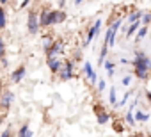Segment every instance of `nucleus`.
Returning <instances> with one entry per match:
<instances>
[{
    "instance_id": "f257e3e1",
    "label": "nucleus",
    "mask_w": 151,
    "mask_h": 137,
    "mask_svg": "<svg viewBox=\"0 0 151 137\" xmlns=\"http://www.w3.org/2000/svg\"><path fill=\"white\" fill-rule=\"evenodd\" d=\"M132 64L135 66L133 75H135L139 80H147V73L151 71V57L146 55L144 52L137 50V52H135V57H133V61H132Z\"/></svg>"
},
{
    "instance_id": "f03ea898",
    "label": "nucleus",
    "mask_w": 151,
    "mask_h": 137,
    "mask_svg": "<svg viewBox=\"0 0 151 137\" xmlns=\"http://www.w3.org/2000/svg\"><path fill=\"white\" fill-rule=\"evenodd\" d=\"M101 25H103V22H101V18H96L94 20V23L89 27V30H87V37H86V41L82 43V46L86 48V46H89L91 43H93V39L100 34V29H101Z\"/></svg>"
},
{
    "instance_id": "7ed1b4c3",
    "label": "nucleus",
    "mask_w": 151,
    "mask_h": 137,
    "mask_svg": "<svg viewBox=\"0 0 151 137\" xmlns=\"http://www.w3.org/2000/svg\"><path fill=\"white\" fill-rule=\"evenodd\" d=\"M39 18H37V13L36 11H30L29 13V18H27V30H29V34H32V36H36L37 32H39Z\"/></svg>"
},
{
    "instance_id": "20e7f679",
    "label": "nucleus",
    "mask_w": 151,
    "mask_h": 137,
    "mask_svg": "<svg viewBox=\"0 0 151 137\" xmlns=\"http://www.w3.org/2000/svg\"><path fill=\"white\" fill-rule=\"evenodd\" d=\"M64 52V41L62 39H55L52 43V46L46 50V57H59Z\"/></svg>"
},
{
    "instance_id": "39448f33",
    "label": "nucleus",
    "mask_w": 151,
    "mask_h": 137,
    "mask_svg": "<svg viewBox=\"0 0 151 137\" xmlns=\"http://www.w3.org/2000/svg\"><path fill=\"white\" fill-rule=\"evenodd\" d=\"M82 71H84L86 79H87L91 84H96V80H98V75H96V71L93 70V64H91L89 61H86V62H84V68H82Z\"/></svg>"
},
{
    "instance_id": "423d86ee",
    "label": "nucleus",
    "mask_w": 151,
    "mask_h": 137,
    "mask_svg": "<svg viewBox=\"0 0 151 137\" xmlns=\"http://www.w3.org/2000/svg\"><path fill=\"white\" fill-rule=\"evenodd\" d=\"M13 102H14V94L11 91H4L2 89V93H0V107H2V109H9L13 105Z\"/></svg>"
},
{
    "instance_id": "0eeeda50",
    "label": "nucleus",
    "mask_w": 151,
    "mask_h": 137,
    "mask_svg": "<svg viewBox=\"0 0 151 137\" xmlns=\"http://www.w3.org/2000/svg\"><path fill=\"white\" fill-rule=\"evenodd\" d=\"M46 66L50 68L52 73H57L60 68H62V61L59 57H46Z\"/></svg>"
},
{
    "instance_id": "6e6552de",
    "label": "nucleus",
    "mask_w": 151,
    "mask_h": 137,
    "mask_svg": "<svg viewBox=\"0 0 151 137\" xmlns=\"http://www.w3.org/2000/svg\"><path fill=\"white\" fill-rule=\"evenodd\" d=\"M25 75H27V68H25V66H20L18 70H14V71L11 73V80H13L14 84H20V82L25 79Z\"/></svg>"
},
{
    "instance_id": "1a4fd4ad",
    "label": "nucleus",
    "mask_w": 151,
    "mask_h": 137,
    "mask_svg": "<svg viewBox=\"0 0 151 137\" xmlns=\"http://www.w3.org/2000/svg\"><path fill=\"white\" fill-rule=\"evenodd\" d=\"M103 39H105L103 43H107L109 48H114V45H116V32H114L110 27H107V30H105V37H103Z\"/></svg>"
},
{
    "instance_id": "9d476101",
    "label": "nucleus",
    "mask_w": 151,
    "mask_h": 137,
    "mask_svg": "<svg viewBox=\"0 0 151 137\" xmlns=\"http://www.w3.org/2000/svg\"><path fill=\"white\" fill-rule=\"evenodd\" d=\"M147 30H149V25H140V27L137 29V32L133 34V36H135V41H133V43H140V39H144V37L147 36Z\"/></svg>"
},
{
    "instance_id": "9b49d317",
    "label": "nucleus",
    "mask_w": 151,
    "mask_h": 137,
    "mask_svg": "<svg viewBox=\"0 0 151 137\" xmlns=\"http://www.w3.org/2000/svg\"><path fill=\"white\" fill-rule=\"evenodd\" d=\"M133 118H135V121L137 123H146V121H149V112H146V110H133Z\"/></svg>"
},
{
    "instance_id": "f8f14e48",
    "label": "nucleus",
    "mask_w": 151,
    "mask_h": 137,
    "mask_svg": "<svg viewBox=\"0 0 151 137\" xmlns=\"http://www.w3.org/2000/svg\"><path fill=\"white\" fill-rule=\"evenodd\" d=\"M103 68L107 70V77H109V79H112V77H114V73H116V62H112V61L105 59V61H103Z\"/></svg>"
},
{
    "instance_id": "ddd939ff",
    "label": "nucleus",
    "mask_w": 151,
    "mask_h": 137,
    "mask_svg": "<svg viewBox=\"0 0 151 137\" xmlns=\"http://www.w3.org/2000/svg\"><path fill=\"white\" fill-rule=\"evenodd\" d=\"M57 73H59V79L64 80V82H68V80H71L75 77V71H69V70H66V68H60Z\"/></svg>"
},
{
    "instance_id": "4468645a",
    "label": "nucleus",
    "mask_w": 151,
    "mask_h": 137,
    "mask_svg": "<svg viewBox=\"0 0 151 137\" xmlns=\"http://www.w3.org/2000/svg\"><path fill=\"white\" fill-rule=\"evenodd\" d=\"M66 18H68V14H66L62 9H57V11L53 13V25H59V23L66 22Z\"/></svg>"
},
{
    "instance_id": "2eb2a0df",
    "label": "nucleus",
    "mask_w": 151,
    "mask_h": 137,
    "mask_svg": "<svg viewBox=\"0 0 151 137\" xmlns=\"http://www.w3.org/2000/svg\"><path fill=\"white\" fill-rule=\"evenodd\" d=\"M16 135H18V137H32V135H34V132L30 130V126H29V125H22Z\"/></svg>"
},
{
    "instance_id": "dca6fc26",
    "label": "nucleus",
    "mask_w": 151,
    "mask_h": 137,
    "mask_svg": "<svg viewBox=\"0 0 151 137\" xmlns=\"http://www.w3.org/2000/svg\"><path fill=\"white\" fill-rule=\"evenodd\" d=\"M140 16H142V11H132V13H128V16H126V25L128 23H133V22H137V20H140Z\"/></svg>"
},
{
    "instance_id": "f3484780",
    "label": "nucleus",
    "mask_w": 151,
    "mask_h": 137,
    "mask_svg": "<svg viewBox=\"0 0 151 137\" xmlns=\"http://www.w3.org/2000/svg\"><path fill=\"white\" fill-rule=\"evenodd\" d=\"M107 53H109V46H107V43H103V46L100 50V55H98V66H103V61L107 59Z\"/></svg>"
},
{
    "instance_id": "a211bd4d",
    "label": "nucleus",
    "mask_w": 151,
    "mask_h": 137,
    "mask_svg": "<svg viewBox=\"0 0 151 137\" xmlns=\"http://www.w3.org/2000/svg\"><path fill=\"white\" fill-rule=\"evenodd\" d=\"M109 103L110 105H116L117 103V89L114 86H110V89H109Z\"/></svg>"
},
{
    "instance_id": "6ab92c4d",
    "label": "nucleus",
    "mask_w": 151,
    "mask_h": 137,
    "mask_svg": "<svg viewBox=\"0 0 151 137\" xmlns=\"http://www.w3.org/2000/svg\"><path fill=\"white\" fill-rule=\"evenodd\" d=\"M109 121H110V114L105 110H100L98 112V125H107Z\"/></svg>"
},
{
    "instance_id": "aec40b11",
    "label": "nucleus",
    "mask_w": 151,
    "mask_h": 137,
    "mask_svg": "<svg viewBox=\"0 0 151 137\" xmlns=\"http://www.w3.org/2000/svg\"><path fill=\"white\" fill-rule=\"evenodd\" d=\"M124 119H126V123H128V126H132V128H135L137 126V121H135V118H133V110H126V114H124Z\"/></svg>"
},
{
    "instance_id": "412c9836",
    "label": "nucleus",
    "mask_w": 151,
    "mask_h": 137,
    "mask_svg": "<svg viewBox=\"0 0 151 137\" xmlns=\"http://www.w3.org/2000/svg\"><path fill=\"white\" fill-rule=\"evenodd\" d=\"M7 27V13L4 11V7H0V30H4Z\"/></svg>"
},
{
    "instance_id": "4be33fe9",
    "label": "nucleus",
    "mask_w": 151,
    "mask_h": 137,
    "mask_svg": "<svg viewBox=\"0 0 151 137\" xmlns=\"http://www.w3.org/2000/svg\"><path fill=\"white\" fill-rule=\"evenodd\" d=\"M130 98H132V91H126V93L123 94V98H121V100H117V103H116L114 107H123V105H126V102H128Z\"/></svg>"
},
{
    "instance_id": "5701e85b",
    "label": "nucleus",
    "mask_w": 151,
    "mask_h": 137,
    "mask_svg": "<svg viewBox=\"0 0 151 137\" xmlns=\"http://www.w3.org/2000/svg\"><path fill=\"white\" fill-rule=\"evenodd\" d=\"M123 23H124V22H123V18H116V22H112V23H110V29H112V30H114V32L117 34Z\"/></svg>"
},
{
    "instance_id": "b1692460",
    "label": "nucleus",
    "mask_w": 151,
    "mask_h": 137,
    "mask_svg": "<svg viewBox=\"0 0 151 137\" xmlns=\"http://www.w3.org/2000/svg\"><path fill=\"white\" fill-rule=\"evenodd\" d=\"M140 23H142V25H149V23H151V11H149V13H144V11H142Z\"/></svg>"
},
{
    "instance_id": "393cba45",
    "label": "nucleus",
    "mask_w": 151,
    "mask_h": 137,
    "mask_svg": "<svg viewBox=\"0 0 151 137\" xmlns=\"http://www.w3.org/2000/svg\"><path fill=\"white\" fill-rule=\"evenodd\" d=\"M52 43H53V39H52L50 36H45V37H43V50L46 52V50L52 46Z\"/></svg>"
},
{
    "instance_id": "a878e982",
    "label": "nucleus",
    "mask_w": 151,
    "mask_h": 137,
    "mask_svg": "<svg viewBox=\"0 0 151 137\" xmlns=\"http://www.w3.org/2000/svg\"><path fill=\"white\" fill-rule=\"evenodd\" d=\"M96 89H98L100 93H103V91L107 89V82H105L103 79H100V80H96Z\"/></svg>"
},
{
    "instance_id": "bb28decb",
    "label": "nucleus",
    "mask_w": 151,
    "mask_h": 137,
    "mask_svg": "<svg viewBox=\"0 0 151 137\" xmlns=\"http://www.w3.org/2000/svg\"><path fill=\"white\" fill-rule=\"evenodd\" d=\"M130 84H132V75H124L123 80H121V86H123V87H128Z\"/></svg>"
},
{
    "instance_id": "cd10ccee",
    "label": "nucleus",
    "mask_w": 151,
    "mask_h": 137,
    "mask_svg": "<svg viewBox=\"0 0 151 137\" xmlns=\"http://www.w3.org/2000/svg\"><path fill=\"white\" fill-rule=\"evenodd\" d=\"M6 55V43H4V37L0 36V57Z\"/></svg>"
},
{
    "instance_id": "c85d7f7f",
    "label": "nucleus",
    "mask_w": 151,
    "mask_h": 137,
    "mask_svg": "<svg viewBox=\"0 0 151 137\" xmlns=\"http://www.w3.org/2000/svg\"><path fill=\"white\" fill-rule=\"evenodd\" d=\"M0 64H2L4 68H7V66H9V61H7V57H6V55H4V57H0Z\"/></svg>"
},
{
    "instance_id": "c756f323",
    "label": "nucleus",
    "mask_w": 151,
    "mask_h": 137,
    "mask_svg": "<svg viewBox=\"0 0 151 137\" xmlns=\"http://www.w3.org/2000/svg\"><path fill=\"white\" fill-rule=\"evenodd\" d=\"M0 135H2V137H9V135H13V132H11V128L7 126V128H6V130L2 132V133H0Z\"/></svg>"
},
{
    "instance_id": "7c9ffc66",
    "label": "nucleus",
    "mask_w": 151,
    "mask_h": 137,
    "mask_svg": "<svg viewBox=\"0 0 151 137\" xmlns=\"http://www.w3.org/2000/svg\"><path fill=\"white\" fill-rule=\"evenodd\" d=\"M32 2V0H23L22 2V6H20V9H25V7H29V4Z\"/></svg>"
},
{
    "instance_id": "2f4dec72",
    "label": "nucleus",
    "mask_w": 151,
    "mask_h": 137,
    "mask_svg": "<svg viewBox=\"0 0 151 137\" xmlns=\"http://www.w3.org/2000/svg\"><path fill=\"white\" fill-rule=\"evenodd\" d=\"M53 13H55V11H50V16H48V22H50V25H53Z\"/></svg>"
},
{
    "instance_id": "473e14b6",
    "label": "nucleus",
    "mask_w": 151,
    "mask_h": 137,
    "mask_svg": "<svg viewBox=\"0 0 151 137\" xmlns=\"http://www.w3.org/2000/svg\"><path fill=\"white\" fill-rule=\"evenodd\" d=\"M121 64H132V61H128L126 57H121Z\"/></svg>"
},
{
    "instance_id": "72a5a7b5",
    "label": "nucleus",
    "mask_w": 151,
    "mask_h": 137,
    "mask_svg": "<svg viewBox=\"0 0 151 137\" xmlns=\"http://www.w3.org/2000/svg\"><path fill=\"white\" fill-rule=\"evenodd\" d=\"M64 6H66V0H59V7H60V9H62V7H64Z\"/></svg>"
},
{
    "instance_id": "f704fd0d",
    "label": "nucleus",
    "mask_w": 151,
    "mask_h": 137,
    "mask_svg": "<svg viewBox=\"0 0 151 137\" xmlns=\"http://www.w3.org/2000/svg\"><path fill=\"white\" fill-rule=\"evenodd\" d=\"M86 2V0H75V6H82Z\"/></svg>"
},
{
    "instance_id": "c9c22d12",
    "label": "nucleus",
    "mask_w": 151,
    "mask_h": 137,
    "mask_svg": "<svg viewBox=\"0 0 151 137\" xmlns=\"http://www.w3.org/2000/svg\"><path fill=\"white\" fill-rule=\"evenodd\" d=\"M146 98L149 100V103H151V91H146Z\"/></svg>"
},
{
    "instance_id": "e433bc0d",
    "label": "nucleus",
    "mask_w": 151,
    "mask_h": 137,
    "mask_svg": "<svg viewBox=\"0 0 151 137\" xmlns=\"http://www.w3.org/2000/svg\"><path fill=\"white\" fill-rule=\"evenodd\" d=\"M7 2H9V0H0V6H6Z\"/></svg>"
},
{
    "instance_id": "4c0bfd02",
    "label": "nucleus",
    "mask_w": 151,
    "mask_h": 137,
    "mask_svg": "<svg viewBox=\"0 0 151 137\" xmlns=\"http://www.w3.org/2000/svg\"><path fill=\"white\" fill-rule=\"evenodd\" d=\"M0 93H2V86H0Z\"/></svg>"
},
{
    "instance_id": "58836bf2",
    "label": "nucleus",
    "mask_w": 151,
    "mask_h": 137,
    "mask_svg": "<svg viewBox=\"0 0 151 137\" xmlns=\"http://www.w3.org/2000/svg\"><path fill=\"white\" fill-rule=\"evenodd\" d=\"M149 57H151V53H149Z\"/></svg>"
},
{
    "instance_id": "ea45409f",
    "label": "nucleus",
    "mask_w": 151,
    "mask_h": 137,
    "mask_svg": "<svg viewBox=\"0 0 151 137\" xmlns=\"http://www.w3.org/2000/svg\"><path fill=\"white\" fill-rule=\"evenodd\" d=\"M149 25H151V23H149Z\"/></svg>"
}]
</instances>
